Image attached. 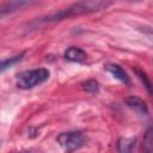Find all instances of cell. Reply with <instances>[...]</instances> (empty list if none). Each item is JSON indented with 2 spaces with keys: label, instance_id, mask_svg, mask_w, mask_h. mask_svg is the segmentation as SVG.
I'll list each match as a JSON object with an SVG mask.
<instances>
[{
  "label": "cell",
  "instance_id": "3",
  "mask_svg": "<svg viewBox=\"0 0 153 153\" xmlns=\"http://www.w3.org/2000/svg\"><path fill=\"white\" fill-rule=\"evenodd\" d=\"M56 141L63 148L65 153H73L74 151L84 146L85 137L84 134L80 131H67V133H61L56 137Z\"/></svg>",
  "mask_w": 153,
  "mask_h": 153
},
{
  "label": "cell",
  "instance_id": "2",
  "mask_svg": "<svg viewBox=\"0 0 153 153\" xmlns=\"http://www.w3.org/2000/svg\"><path fill=\"white\" fill-rule=\"evenodd\" d=\"M50 72L47 68H35L22 72L17 76V87L22 90H30L49 79Z\"/></svg>",
  "mask_w": 153,
  "mask_h": 153
},
{
  "label": "cell",
  "instance_id": "12",
  "mask_svg": "<svg viewBox=\"0 0 153 153\" xmlns=\"http://www.w3.org/2000/svg\"><path fill=\"white\" fill-rule=\"evenodd\" d=\"M135 72H136L137 76L140 78V80L143 82V86L146 87L147 92L151 94V82H149V80H148V78H147V75H146V73H145L143 71L139 69V68H136V69H135Z\"/></svg>",
  "mask_w": 153,
  "mask_h": 153
},
{
  "label": "cell",
  "instance_id": "11",
  "mask_svg": "<svg viewBox=\"0 0 153 153\" xmlns=\"http://www.w3.org/2000/svg\"><path fill=\"white\" fill-rule=\"evenodd\" d=\"M82 88L90 93H97L99 91V84L96 80H87L82 84Z\"/></svg>",
  "mask_w": 153,
  "mask_h": 153
},
{
  "label": "cell",
  "instance_id": "6",
  "mask_svg": "<svg viewBox=\"0 0 153 153\" xmlns=\"http://www.w3.org/2000/svg\"><path fill=\"white\" fill-rule=\"evenodd\" d=\"M63 57L68 61H72V62H84L86 60L87 55L82 49H80L78 47H69L65 51Z\"/></svg>",
  "mask_w": 153,
  "mask_h": 153
},
{
  "label": "cell",
  "instance_id": "9",
  "mask_svg": "<svg viewBox=\"0 0 153 153\" xmlns=\"http://www.w3.org/2000/svg\"><path fill=\"white\" fill-rule=\"evenodd\" d=\"M24 57V54H20V55H17V56H13V57H8V59H5V60H1L0 61V73L10 69L12 66H14L16 63L20 62Z\"/></svg>",
  "mask_w": 153,
  "mask_h": 153
},
{
  "label": "cell",
  "instance_id": "5",
  "mask_svg": "<svg viewBox=\"0 0 153 153\" xmlns=\"http://www.w3.org/2000/svg\"><path fill=\"white\" fill-rule=\"evenodd\" d=\"M126 103L129 108L134 109L135 111H137L140 115H148V108H147V104L141 99L139 98L137 96H130L126 99Z\"/></svg>",
  "mask_w": 153,
  "mask_h": 153
},
{
  "label": "cell",
  "instance_id": "4",
  "mask_svg": "<svg viewBox=\"0 0 153 153\" xmlns=\"http://www.w3.org/2000/svg\"><path fill=\"white\" fill-rule=\"evenodd\" d=\"M104 67H105V69H106L109 73H111V74L114 75V78L118 79V80L122 81L123 84H126V85H128V86L131 84L129 75L127 74V72H126L120 65H117V63H108V65H105Z\"/></svg>",
  "mask_w": 153,
  "mask_h": 153
},
{
  "label": "cell",
  "instance_id": "10",
  "mask_svg": "<svg viewBox=\"0 0 153 153\" xmlns=\"http://www.w3.org/2000/svg\"><path fill=\"white\" fill-rule=\"evenodd\" d=\"M152 128L148 127L147 130L145 131L143 135V141H142V148L145 153H152Z\"/></svg>",
  "mask_w": 153,
  "mask_h": 153
},
{
  "label": "cell",
  "instance_id": "7",
  "mask_svg": "<svg viewBox=\"0 0 153 153\" xmlns=\"http://www.w3.org/2000/svg\"><path fill=\"white\" fill-rule=\"evenodd\" d=\"M135 137H120L117 141V152L118 153H133L135 146Z\"/></svg>",
  "mask_w": 153,
  "mask_h": 153
},
{
  "label": "cell",
  "instance_id": "8",
  "mask_svg": "<svg viewBox=\"0 0 153 153\" xmlns=\"http://www.w3.org/2000/svg\"><path fill=\"white\" fill-rule=\"evenodd\" d=\"M25 5H29V2H26V1H11V2L4 4L0 7V19L4 16H6V14H8L11 12H14L17 10H20V7H23Z\"/></svg>",
  "mask_w": 153,
  "mask_h": 153
},
{
  "label": "cell",
  "instance_id": "1",
  "mask_svg": "<svg viewBox=\"0 0 153 153\" xmlns=\"http://www.w3.org/2000/svg\"><path fill=\"white\" fill-rule=\"evenodd\" d=\"M109 5H111V2H108V1H79L57 13H54V14H50V16L43 18L42 22H54V20L65 19V18H68L72 16L92 13V12H97V11L106 8Z\"/></svg>",
  "mask_w": 153,
  "mask_h": 153
}]
</instances>
